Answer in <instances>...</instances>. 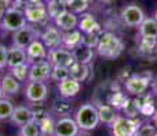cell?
Listing matches in <instances>:
<instances>
[{
  "label": "cell",
  "mask_w": 157,
  "mask_h": 136,
  "mask_svg": "<svg viewBox=\"0 0 157 136\" xmlns=\"http://www.w3.org/2000/svg\"><path fill=\"white\" fill-rule=\"evenodd\" d=\"M13 2H14V0H0V4L4 6V7L7 8V7H10V6L13 4Z\"/></svg>",
  "instance_id": "ab89813d"
},
{
  "label": "cell",
  "mask_w": 157,
  "mask_h": 136,
  "mask_svg": "<svg viewBox=\"0 0 157 136\" xmlns=\"http://www.w3.org/2000/svg\"><path fill=\"white\" fill-rule=\"evenodd\" d=\"M28 61V53L26 49L19 46H15L11 45L8 48V54H7V68H13L18 64H22V63Z\"/></svg>",
  "instance_id": "ffe728a7"
},
{
  "label": "cell",
  "mask_w": 157,
  "mask_h": 136,
  "mask_svg": "<svg viewBox=\"0 0 157 136\" xmlns=\"http://www.w3.org/2000/svg\"><path fill=\"white\" fill-rule=\"evenodd\" d=\"M14 104L8 98H0V121H6L10 120L14 113Z\"/></svg>",
  "instance_id": "f546056e"
},
{
  "label": "cell",
  "mask_w": 157,
  "mask_h": 136,
  "mask_svg": "<svg viewBox=\"0 0 157 136\" xmlns=\"http://www.w3.org/2000/svg\"><path fill=\"white\" fill-rule=\"evenodd\" d=\"M81 132L74 117L63 116L55 121L53 136H77Z\"/></svg>",
  "instance_id": "5bb4252c"
},
{
  "label": "cell",
  "mask_w": 157,
  "mask_h": 136,
  "mask_svg": "<svg viewBox=\"0 0 157 136\" xmlns=\"http://www.w3.org/2000/svg\"><path fill=\"white\" fill-rule=\"evenodd\" d=\"M152 76L147 74H132L124 80V90L128 95L132 97L144 95L152 86Z\"/></svg>",
  "instance_id": "5b68a950"
},
{
  "label": "cell",
  "mask_w": 157,
  "mask_h": 136,
  "mask_svg": "<svg viewBox=\"0 0 157 136\" xmlns=\"http://www.w3.org/2000/svg\"><path fill=\"white\" fill-rule=\"evenodd\" d=\"M120 19L127 27H138L145 19V13L137 3H131L122 8Z\"/></svg>",
  "instance_id": "9c48e42d"
},
{
  "label": "cell",
  "mask_w": 157,
  "mask_h": 136,
  "mask_svg": "<svg viewBox=\"0 0 157 136\" xmlns=\"http://www.w3.org/2000/svg\"><path fill=\"white\" fill-rule=\"evenodd\" d=\"M45 4H47L48 17H49L51 20H52L53 18H55L56 15L60 13V11H63L66 8L64 6L59 2V0H47V2H45Z\"/></svg>",
  "instance_id": "d6a6232c"
},
{
  "label": "cell",
  "mask_w": 157,
  "mask_h": 136,
  "mask_svg": "<svg viewBox=\"0 0 157 136\" xmlns=\"http://www.w3.org/2000/svg\"><path fill=\"white\" fill-rule=\"evenodd\" d=\"M135 136H157V127L152 124H141Z\"/></svg>",
  "instance_id": "e575fe53"
},
{
  "label": "cell",
  "mask_w": 157,
  "mask_h": 136,
  "mask_svg": "<svg viewBox=\"0 0 157 136\" xmlns=\"http://www.w3.org/2000/svg\"><path fill=\"white\" fill-rule=\"evenodd\" d=\"M0 33H2V25H0Z\"/></svg>",
  "instance_id": "c3c4849f"
},
{
  "label": "cell",
  "mask_w": 157,
  "mask_h": 136,
  "mask_svg": "<svg viewBox=\"0 0 157 136\" xmlns=\"http://www.w3.org/2000/svg\"><path fill=\"white\" fill-rule=\"evenodd\" d=\"M98 108V114H100V123H104L105 125L109 127L111 124L115 121V119H116L119 114H117V112L113 106H111L109 104H101V105H97Z\"/></svg>",
  "instance_id": "cb8c5ba5"
},
{
  "label": "cell",
  "mask_w": 157,
  "mask_h": 136,
  "mask_svg": "<svg viewBox=\"0 0 157 136\" xmlns=\"http://www.w3.org/2000/svg\"><path fill=\"white\" fill-rule=\"evenodd\" d=\"M140 120L130 116H117L115 121L109 125L111 136H135L141 127Z\"/></svg>",
  "instance_id": "3957f363"
},
{
  "label": "cell",
  "mask_w": 157,
  "mask_h": 136,
  "mask_svg": "<svg viewBox=\"0 0 157 136\" xmlns=\"http://www.w3.org/2000/svg\"><path fill=\"white\" fill-rule=\"evenodd\" d=\"M64 101H57L53 104V112L57 114H60V117H63V116H66V114H68L70 113V110H71V106L68 105V102L66 101V98H63Z\"/></svg>",
  "instance_id": "836d02e7"
},
{
  "label": "cell",
  "mask_w": 157,
  "mask_h": 136,
  "mask_svg": "<svg viewBox=\"0 0 157 136\" xmlns=\"http://www.w3.org/2000/svg\"><path fill=\"white\" fill-rule=\"evenodd\" d=\"M4 97V94H3V91H2V89H0V98H3Z\"/></svg>",
  "instance_id": "bcb514c9"
},
{
  "label": "cell",
  "mask_w": 157,
  "mask_h": 136,
  "mask_svg": "<svg viewBox=\"0 0 157 136\" xmlns=\"http://www.w3.org/2000/svg\"><path fill=\"white\" fill-rule=\"evenodd\" d=\"M89 74H90V68H89V65H86V64H81V63L75 61L70 67V76L77 79L78 82L87 80Z\"/></svg>",
  "instance_id": "d4e9b609"
},
{
  "label": "cell",
  "mask_w": 157,
  "mask_h": 136,
  "mask_svg": "<svg viewBox=\"0 0 157 136\" xmlns=\"http://www.w3.org/2000/svg\"><path fill=\"white\" fill-rule=\"evenodd\" d=\"M18 136H41L40 131V125H38L37 120H33L25 125L19 127V131H18Z\"/></svg>",
  "instance_id": "f1b7e54d"
},
{
  "label": "cell",
  "mask_w": 157,
  "mask_h": 136,
  "mask_svg": "<svg viewBox=\"0 0 157 136\" xmlns=\"http://www.w3.org/2000/svg\"><path fill=\"white\" fill-rule=\"evenodd\" d=\"M70 76V68L67 67H60V65H52V71H51V80L59 83L60 80L66 79Z\"/></svg>",
  "instance_id": "1f68e13d"
},
{
  "label": "cell",
  "mask_w": 157,
  "mask_h": 136,
  "mask_svg": "<svg viewBox=\"0 0 157 136\" xmlns=\"http://www.w3.org/2000/svg\"><path fill=\"white\" fill-rule=\"evenodd\" d=\"M23 13H25L28 23H32V25H41V23H45L49 19L45 2H38V3L26 2L25 7H23Z\"/></svg>",
  "instance_id": "8992f818"
},
{
  "label": "cell",
  "mask_w": 157,
  "mask_h": 136,
  "mask_svg": "<svg viewBox=\"0 0 157 136\" xmlns=\"http://www.w3.org/2000/svg\"><path fill=\"white\" fill-rule=\"evenodd\" d=\"M21 82L17 80L10 72H7L6 75H3L2 78V82H0V89H2L3 94L4 97H13V95H17L18 93L21 91Z\"/></svg>",
  "instance_id": "d6986e66"
},
{
  "label": "cell",
  "mask_w": 157,
  "mask_h": 136,
  "mask_svg": "<svg viewBox=\"0 0 157 136\" xmlns=\"http://www.w3.org/2000/svg\"><path fill=\"white\" fill-rule=\"evenodd\" d=\"M59 2L62 3V4L66 8H70V7H71V4L74 3V0H59Z\"/></svg>",
  "instance_id": "f35d334b"
},
{
  "label": "cell",
  "mask_w": 157,
  "mask_h": 136,
  "mask_svg": "<svg viewBox=\"0 0 157 136\" xmlns=\"http://www.w3.org/2000/svg\"><path fill=\"white\" fill-rule=\"evenodd\" d=\"M153 18H155V19H156V20H157V10H156V11H155V15H153Z\"/></svg>",
  "instance_id": "f6af8a7d"
},
{
  "label": "cell",
  "mask_w": 157,
  "mask_h": 136,
  "mask_svg": "<svg viewBox=\"0 0 157 136\" xmlns=\"http://www.w3.org/2000/svg\"><path fill=\"white\" fill-rule=\"evenodd\" d=\"M52 64L48 59L36 60L30 63L29 68V80L32 82H45L51 78Z\"/></svg>",
  "instance_id": "8fae6325"
},
{
  "label": "cell",
  "mask_w": 157,
  "mask_h": 136,
  "mask_svg": "<svg viewBox=\"0 0 157 136\" xmlns=\"http://www.w3.org/2000/svg\"><path fill=\"white\" fill-rule=\"evenodd\" d=\"M38 125H40L41 136H53V129H55V120L52 119V116H49V113L45 116L40 117L37 120Z\"/></svg>",
  "instance_id": "83f0119b"
},
{
  "label": "cell",
  "mask_w": 157,
  "mask_h": 136,
  "mask_svg": "<svg viewBox=\"0 0 157 136\" xmlns=\"http://www.w3.org/2000/svg\"><path fill=\"white\" fill-rule=\"evenodd\" d=\"M100 33H87V34H83L82 44L90 48H96L98 42V37H100Z\"/></svg>",
  "instance_id": "d590c367"
},
{
  "label": "cell",
  "mask_w": 157,
  "mask_h": 136,
  "mask_svg": "<svg viewBox=\"0 0 157 136\" xmlns=\"http://www.w3.org/2000/svg\"><path fill=\"white\" fill-rule=\"evenodd\" d=\"M138 48H140L141 52H152L153 49L157 48V38H153V37H141L138 35Z\"/></svg>",
  "instance_id": "4dcf8cb0"
},
{
  "label": "cell",
  "mask_w": 157,
  "mask_h": 136,
  "mask_svg": "<svg viewBox=\"0 0 157 136\" xmlns=\"http://www.w3.org/2000/svg\"><path fill=\"white\" fill-rule=\"evenodd\" d=\"M81 89H82V84L81 82H78L77 79L68 76L66 79L60 80L57 83V93L62 98H66V99H70V98H74L79 94Z\"/></svg>",
  "instance_id": "9a60e30c"
},
{
  "label": "cell",
  "mask_w": 157,
  "mask_h": 136,
  "mask_svg": "<svg viewBox=\"0 0 157 136\" xmlns=\"http://www.w3.org/2000/svg\"><path fill=\"white\" fill-rule=\"evenodd\" d=\"M4 11H6V7H4V6L0 4V20H2L3 15H4Z\"/></svg>",
  "instance_id": "60d3db41"
},
{
  "label": "cell",
  "mask_w": 157,
  "mask_h": 136,
  "mask_svg": "<svg viewBox=\"0 0 157 136\" xmlns=\"http://www.w3.org/2000/svg\"><path fill=\"white\" fill-rule=\"evenodd\" d=\"M48 84L45 82H32L28 80L25 86V98L30 104H41L48 98Z\"/></svg>",
  "instance_id": "ba28073f"
},
{
  "label": "cell",
  "mask_w": 157,
  "mask_h": 136,
  "mask_svg": "<svg viewBox=\"0 0 157 136\" xmlns=\"http://www.w3.org/2000/svg\"><path fill=\"white\" fill-rule=\"evenodd\" d=\"M152 119H153V121H155V125L157 127V109H156L155 114H153V116H152Z\"/></svg>",
  "instance_id": "b9f144b4"
},
{
  "label": "cell",
  "mask_w": 157,
  "mask_h": 136,
  "mask_svg": "<svg viewBox=\"0 0 157 136\" xmlns=\"http://www.w3.org/2000/svg\"><path fill=\"white\" fill-rule=\"evenodd\" d=\"M127 101H128V97L124 93L120 91V90H115L112 94L108 97L107 104L113 106L116 110H122V109L124 108V105L127 104Z\"/></svg>",
  "instance_id": "484cf974"
},
{
  "label": "cell",
  "mask_w": 157,
  "mask_h": 136,
  "mask_svg": "<svg viewBox=\"0 0 157 136\" xmlns=\"http://www.w3.org/2000/svg\"><path fill=\"white\" fill-rule=\"evenodd\" d=\"M78 29L83 33H100L101 31V26L98 23L97 18L90 13H82L79 14V22H78Z\"/></svg>",
  "instance_id": "e0dca14e"
},
{
  "label": "cell",
  "mask_w": 157,
  "mask_h": 136,
  "mask_svg": "<svg viewBox=\"0 0 157 136\" xmlns=\"http://www.w3.org/2000/svg\"><path fill=\"white\" fill-rule=\"evenodd\" d=\"M48 60L52 65H60V67H67L70 68L75 63V57L72 50L66 49L63 46L55 48V49L48 50Z\"/></svg>",
  "instance_id": "7c38bea8"
},
{
  "label": "cell",
  "mask_w": 157,
  "mask_h": 136,
  "mask_svg": "<svg viewBox=\"0 0 157 136\" xmlns=\"http://www.w3.org/2000/svg\"><path fill=\"white\" fill-rule=\"evenodd\" d=\"M40 33L41 31L36 29L34 25L28 23V25H25L23 27H21L19 30H17V31L13 33L11 41H13V45H15V46H19V48L26 49L33 41L40 38Z\"/></svg>",
  "instance_id": "52a82bcc"
},
{
  "label": "cell",
  "mask_w": 157,
  "mask_h": 136,
  "mask_svg": "<svg viewBox=\"0 0 157 136\" xmlns=\"http://www.w3.org/2000/svg\"><path fill=\"white\" fill-rule=\"evenodd\" d=\"M123 50H124V42L122 41V38L117 37L112 31L101 30L97 46H96V52L98 56L107 60H115L123 53Z\"/></svg>",
  "instance_id": "6da1fadb"
},
{
  "label": "cell",
  "mask_w": 157,
  "mask_h": 136,
  "mask_svg": "<svg viewBox=\"0 0 157 136\" xmlns=\"http://www.w3.org/2000/svg\"><path fill=\"white\" fill-rule=\"evenodd\" d=\"M74 119L81 131L83 132L94 131L97 128V125L100 124V114H98L97 105L82 104L75 110Z\"/></svg>",
  "instance_id": "7a4b0ae2"
},
{
  "label": "cell",
  "mask_w": 157,
  "mask_h": 136,
  "mask_svg": "<svg viewBox=\"0 0 157 136\" xmlns=\"http://www.w3.org/2000/svg\"><path fill=\"white\" fill-rule=\"evenodd\" d=\"M78 22H79V14L74 13L70 8H64L52 19V23L56 27H59L62 31H70V30L78 29Z\"/></svg>",
  "instance_id": "30bf717a"
},
{
  "label": "cell",
  "mask_w": 157,
  "mask_h": 136,
  "mask_svg": "<svg viewBox=\"0 0 157 136\" xmlns=\"http://www.w3.org/2000/svg\"><path fill=\"white\" fill-rule=\"evenodd\" d=\"M138 35L141 37H153L157 38V20L153 17H145L140 26H138Z\"/></svg>",
  "instance_id": "603a6c76"
},
{
  "label": "cell",
  "mask_w": 157,
  "mask_h": 136,
  "mask_svg": "<svg viewBox=\"0 0 157 136\" xmlns=\"http://www.w3.org/2000/svg\"><path fill=\"white\" fill-rule=\"evenodd\" d=\"M36 120V114H34V110H33L30 106H25V105H19L14 109V113L11 116L10 121L14 124L15 127H22L25 124H28L30 121Z\"/></svg>",
  "instance_id": "2e32d148"
},
{
  "label": "cell",
  "mask_w": 157,
  "mask_h": 136,
  "mask_svg": "<svg viewBox=\"0 0 157 136\" xmlns=\"http://www.w3.org/2000/svg\"><path fill=\"white\" fill-rule=\"evenodd\" d=\"M82 38H83V33L79 29H74L70 31H63V42L62 46L66 49H75L78 45L82 44Z\"/></svg>",
  "instance_id": "44dd1931"
},
{
  "label": "cell",
  "mask_w": 157,
  "mask_h": 136,
  "mask_svg": "<svg viewBox=\"0 0 157 136\" xmlns=\"http://www.w3.org/2000/svg\"><path fill=\"white\" fill-rule=\"evenodd\" d=\"M7 54H8V48L6 45L0 44V69H4L7 67Z\"/></svg>",
  "instance_id": "8d00e7d4"
},
{
  "label": "cell",
  "mask_w": 157,
  "mask_h": 136,
  "mask_svg": "<svg viewBox=\"0 0 157 136\" xmlns=\"http://www.w3.org/2000/svg\"><path fill=\"white\" fill-rule=\"evenodd\" d=\"M0 71H2V69H0ZM2 78H3V76H2V75H0V82H2Z\"/></svg>",
  "instance_id": "7dc6e473"
},
{
  "label": "cell",
  "mask_w": 157,
  "mask_h": 136,
  "mask_svg": "<svg viewBox=\"0 0 157 136\" xmlns=\"http://www.w3.org/2000/svg\"><path fill=\"white\" fill-rule=\"evenodd\" d=\"M77 136H87V135H86V134H83V131H82V132H79V134H78Z\"/></svg>",
  "instance_id": "ee69618b"
},
{
  "label": "cell",
  "mask_w": 157,
  "mask_h": 136,
  "mask_svg": "<svg viewBox=\"0 0 157 136\" xmlns=\"http://www.w3.org/2000/svg\"><path fill=\"white\" fill-rule=\"evenodd\" d=\"M72 53H74L75 61L81 63V64L89 65L93 61V59H94V48L86 46L83 44L78 45L75 49H72Z\"/></svg>",
  "instance_id": "7402d4cb"
},
{
  "label": "cell",
  "mask_w": 157,
  "mask_h": 136,
  "mask_svg": "<svg viewBox=\"0 0 157 136\" xmlns=\"http://www.w3.org/2000/svg\"><path fill=\"white\" fill-rule=\"evenodd\" d=\"M40 40L44 42V45L49 49H55V48L62 46L63 42V31L56 27L55 25H47L44 27V30H41L40 33Z\"/></svg>",
  "instance_id": "4fadbf2b"
},
{
  "label": "cell",
  "mask_w": 157,
  "mask_h": 136,
  "mask_svg": "<svg viewBox=\"0 0 157 136\" xmlns=\"http://www.w3.org/2000/svg\"><path fill=\"white\" fill-rule=\"evenodd\" d=\"M152 95L157 102V75L153 78V80H152Z\"/></svg>",
  "instance_id": "74e56055"
},
{
  "label": "cell",
  "mask_w": 157,
  "mask_h": 136,
  "mask_svg": "<svg viewBox=\"0 0 157 136\" xmlns=\"http://www.w3.org/2000/svg\"><path fill=\"white\" fill-rule=\"evenodd\" d=\"M29 68H30V63L26 61V63H22V64L15 65L13 68H8L10 69L8 72H10L17 80L23 83V82L29 80Z\"/></svg>",
  "instance_id": "4316f807"
},
{
  "label": "cell",
  "mask_w": 157,
  "mask_h": 136,
  "mask_svg": "<svg viewBox=\"0 0 157 136\" xmlns=\"http://www.w3.org/2000/svg\"><path fill=\"white\" fill-rule=\"evenodd\" d=\"M26 53H28V61H36V60L47 59L48 57V48L44 45V42L37 38L26 48Z\"/></svg>",
  "instance_id": "ac0fdd59"
},
{
  "label": "cell",
  "mask_w": 157,
  "mask_h": 136,
  "mask_svg": "<svg viewBox=\"0 0 157 136\" xmlns=\"http://www.w3.org/2000/svg\"><path fill=\"white\" fill-rule=\"evenodd\" d=\"M0 25H2V30L8 33H14L17 30H19L21 27H23L25 25H28V20H26L25 13H23L22 8L18 7H7L4 11L2 20H0Z\"/></svg>",
  "instance_id": "277c9868"
},
{
  "label": "cell",
  "mask_w": 157,
  "mask_h": 136,
  "mask_svg": "<svg viewBox=\"0 0 157 136\" xmlns=\"http://www.w3.org/2000/svg\"><path fill=\"white\" fill-rule=\"evenodd\" d=\"M26 2H30V3H38V2H47V0H26Z\"/></svg>",
  "instance_id": "7bdbcfd3"
}]
</instances>
